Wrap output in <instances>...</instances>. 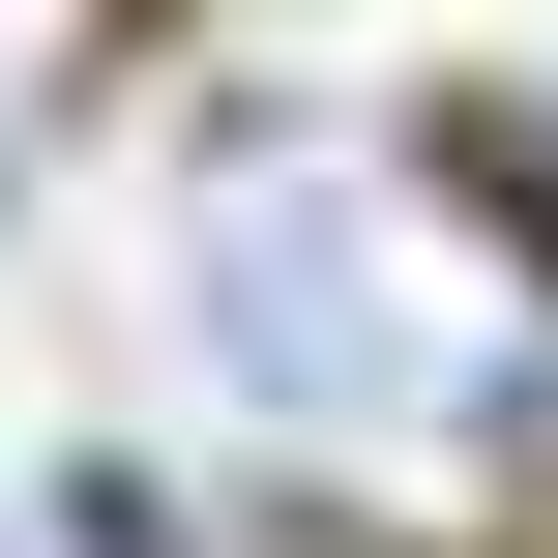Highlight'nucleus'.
I'll list each match as a JSON object with an SVG mask.
<instances>
[{
  "label": "nucleus",
  "instance_id": "1",
  "mask_svg": "<svg viewBox=\"0 0 558 558\" xmlns=\"http://www.w3.org/2000/svg\"><path fill=\"white\" fill-rule=\"evenodd\" d=\"M471 265H441V206L412 177H353V147H235L206 177V235H177V324L294 412V441H441L471 383H500V324H441Z\"/></svg>",
  "mask_w": 558,
  "mask_h": 558
}]
</instances>
